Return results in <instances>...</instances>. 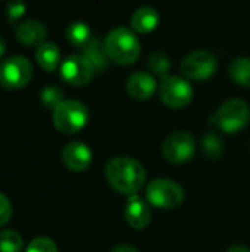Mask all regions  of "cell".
I'll use <instances>...</instances> for the list:
<instances>
[{
	"label": "cell",
	"mask_w": 250,
	"mask_h": 252,
	"mask_svg": "<svg viewBox=\"0 0 250 252\" xmlns=\"http://www.w3.org/2000/svg\"><path fill=\"white\" fill-rule=\"evenodd\" d=\"M108 183L119 193L136 195L146 183V170L130 157H115L105 168Z\"/></svg>",
	"instance_id": "6da1fadb"
},
{
	"label": "cell",
	"mask_w": 250,
	"mask_h": 252,
	"mask_svg": "<svg viewBox=\"0 0 250 252\" xmlns=\"http://www.w3.org/2000/svg\"><path fill=\"white\" fill-rule=\"evenodd\" d=\"M105 49L111 61L118 65H131L134 63L141 52L140 41L134 31L118 27L113 28L105 38Z\"/></svg>",
	"instance_id": "7a4b0ae2"
},
{
	"label": "cell",
	"mask_w": 250,
	"mask_h": 252,
	"mask_svg": "<svg viewBox=\"0 0 250 252\" xmlns=\"http://www.w3.org/2000/svg\"><path fill=\"white\" fill-rule=\"evenodd\" d=\"M250 120L249 105L242 99L224 102L211 117V123L224 133L233 134L243 130Z\"/></svg>",
	"instance_id": "3957f363"
},
{
	"label": "cell",
	"mask_w": 250,
	"mask_h": 252,
	"mask_svg": "<svg viewBox=\"0 0 250 252\" xmlns=\"http://www.w3.org/2000/svg\"><path fill=\"white\" fill-rule=\"evenodd\" d=\"M88 123V109L78 100H63L53 109V126L63 134H75Z\"/></svg>",
	"instance_id": "277c9868"
},
{
	"label": "cell",
	"mask_w": 250,
	"mask_h": 252,
	"mask_svg": "<svg viewBox=\"0 0 250 252\" xmlns=\"http://www.w3.org/2000/svg\"><path fill=\"white\" fill-rule=\"evenodd\" d=\"M146 198L150 205L162 210H172L183 204L184 190L171 179H156L146 188Z\"/></svg>",
	"instance_id": "5b68a950"
},
{
	"label": "cell",
	"mask_w": 250,
	"mask_h": 252,
	"mask_svg": "<svg viewBox=\"0 0 250 252\" xmlns=\"http://www.w3.org/2000/svg\"><path fill=\"white\" fill-rule=\"evenodd\" d=\"M34 74L32 63L25 56H10L0 63V86L16 90L25 87Z\"/></svg>",
	"instance_id": "8992f818"
},
{
	"label": "cell",
	"mask_w": 250,
	"mask_h": 252,
	"mask_svg": "<svg viewBox=\"0 0 250 252\" xmlns=\"http://www.w3.org/2000/svg\"><path fill=\"white\" fill-rule=\"evenodd\" d=\"M159 97L164 105L172 109L186 108L193 99V89L186 78L169 75L159 86Z\"/></svg>",
	"instance_id": "52a82bcc"
},
{
	"label": "cell",
	"mask_w": 250,
	"mask_h": 252,
	"mask_svg": "<svg viewBox=\"0 0 250 252\" xmlns=\"http://www.w3.org/2000/svg\"><path fill=\"white\" fill-rule=\"evenodd\" d=\"M196 154V140L187 131H175L169 134L162 145V155L169 164L189 162Z\"/></svg>",
	"instance_id": "ba28073f"
},
{
	"label": "cell",
	"mask_w": 250,
	"mask_h": 252,
	"mask_svg": "<svg viewBox=\"0 0 250 252\" xmlns=\"http://www.w3.org/2000/svg\"><path fill=\"white\" fill-rule=\"evenodd\" d=\"M217 58L206 50H196L189 53L181 62V72L187 80L203 81L211 78L217 71Z\"/></svg>",
	"instance_id": "9c48e42d"
},
{
	"label": "cell",
	"mask_w": 250,
	"mask_h": 252,
	"mask_svg": "<svg viewBox=\"0 0 250 252\" xmlns=\"http://www.w3.org/2000/svg\"><path fill=\"white\" fill-rule=\"evenodd\" d=\"M94 72L96 68L85 55H71L60 65V75L71 86H85Z\"/></svg>",
	"instance_id": "30bf717a"
},
{
	"label": "cell",
	"mask_w": 250,
	"mask_h": 252,
	"mask_svg": "<svg viewBox=\"0 0 250 252\" xmlns=\"http://www.w3.org/2000/svg\"><path fill=\"white\" fill-rule=\"evenodd\" d=\"M93 161L91 149L83 142H71L62 151V162L74 173H83L90 168Z\"/></svg>",
	"instance_id": "8fae6325"
},
{
	"label": "cell",
	"mask_w": 250,
	"mask_h": 252,
	"mask_svg": "<svg viewBox=\"0 0 250 252\" xmlns=\"http://www.w3.org/2000/svg\"><path fill=\"white\" fill-rule=\"evenodd\" d=\"M125 220L130 227L143 230L152 223V210L137 193L131 195L125 205Z\"/></svg>",
	"instance_id": "7c38bea8"
},
{
	"label": "cell",
	"mask_w": 250,
	"mask_h": 252,
	"mask_svg": "<svg viewBox=\"0 0 250 252\" xmlns=\"http://www.w3.org/2000/svg\"><path fill=\"white\" fill-rule=\"evenodd\" d=\"M46 37L47 30L37 19H27L16 27V38L25 47H40Z\"/></svg>",
	"instance_id": "4fadbf2b"
},
{
	"label": "cell",
	"mask_w": 250,
	"mask_h": 252,
	"mask_svg": "<svg viewBox=\"0 0 250 252\" xmlns=\"http://www.w3.org/2000/svg\"><path fill=\"white\" fill-rule=\"evenodd\" d=\"M127 92L136 100H149L156 92V81L147 72H134L127 81Z\"/></svg>",
	"instance_id": "5bb4252c"
},
{
	"label": "cell",
	"mask_w": 250,
	"mask_h": 252,
	"mask_svg": "<svg viewBox=\"0 0 250 252\" xmlns=\"http://www.w3.org/2000/svg\"><path fill=\"white\" fill-rule=\"evenodd\" d=\"M159 24V13L155 7H139L131 15V27L139 34H150Z\"/></svg>",
	"instance_id": "9a60e30c"
},
{
	"label": "cell",
	"mask_w": 250,
	"mask_h": 252,
	"mask_svg": "<svg viewBox=\"0 0 250 252\" xmlns=\"http://www.w3.org/2000/svg\"><path fill=\"white\" fill-rule=\"evenodd\" d=\"M35 59H37V63L44 71L52 72L60 63V50L55 43H43L40 47H37Z\"/></svg>",
	"instance_id": "2e32d148"
},
{
	"label": "cell",
	"mask_w": 250,
	"mask_h": 252,
	"mask_svg": "<svg viewBox=\"0 0 250 252\" xmlns=\"http://www.w3.org/2000/svg\"><path fill=\"white\" fill-rule=\"evenodd\" d=\"M66 38L72 46L84 49L91 41V30L85 22L74 21L66 28Z\"/></svg>",
	"instance_id": "e0dca14e"
},
{
	"label": "cell",
	"mask_w": 250,
	"mask_h": 252,
	"mask_svg": "<svg viewBox=\"0 0 250 252\" xmlns=\"http://www.w3.org/2000/svg\"><path fill=\"white\" fill-rule=\"evenodd\" d=\"M83 55L88 58V61L94 65L96 71H103L109 63V56L106 53L105 44L97 38H91V41L83 49Z\"/></svg>",
	"instance_id": "ac0fdd59"
},
{
	"label": "cell",
	"mask_w": 250,
	"mask_h": 252,
	"mask_svg": "<svg viewBox=\"0 0 250 252\" xmlns=\"http://www.w3.org/2000/svg\"><path fill=\"white\" fill-rule=\"evenodd\" d=\"M230 75L234 83L250 87V58L240 56L230 63Z\"/></svg>",
	"instance_id": "d6986e66"
},
{
	"label": "cell",
	"mask_w": 250,
	"mask_h": 252,
	"mask_svg": "<svg viewBox=\"0 0 250 252\" xmlns=\"http://www.w3.org/2000/svg\"><path fill=\"white\" fill-rule=\"evenodd\" d=\"M202 149L208 159H218L224 154V142L218 133L209 131L203 136Z\"/></svg>",
	"instance_id": "ffe728a7"
},
{
	"label": "cell",
	"mask_w": 250,
	"mask_h": 252,
	"mask_svg": "<svg viewBox=\"0 0 250 252\" xmlns=\"http://www.w3.org/2000/svg\"><path fill=\"white\" fill-rule=\"evenodd\" d=\"M24 247L22 236L15 230H0V252H21Z\"/></svg>",
	"instance_id": "44dd1931"
},
{
	"label": "cell",
	"mask_w": 250,
	"mask_h": 252,
	"mask_svg": "<svg viewBox=\"0 0 250 252\" xmlns=\"http://www.w3.org/2000/svg\"><path fill=\"white\" fill-rule=\"evenodd\" d=\"M41 102L46 108L55 109L63 102V93L56 86H47L41 90Z\"/></svg>",
	"instance_id": "7402d4cb"
},
{
	"label": "cell",
	"mask_w": 250,
	"mask_h": 252,
	"mask_svg": "<svg viewBox=\"0 0 250 252\" xmlns=\"http://www.w3.org/2000/svg\"><path fill=\"white\" fill-rule=\"evenodd\" d=\"M149 68L152 69V72H155L156 75H161L165 78V75L168 74V71L171 69V61L167 55L164 53H153L149 58Z\"/></svg>",
	"instance_id": "603a6c76"
},
{
	"label": "cell",
	"mask_w": 250,
	"mask_h": 252,
	"mask_svg": "<svg viewBox=\"0 0 250 252\" xmlns=\"http://www.w3.org/2000/svg\"><path fill=\"white\" fill-rule=\"evenodd\" d=\"M25 252H59V250L55 241H52L50 238L40 236L29 242Z\"/></svg>",
	"instance_id": "cb8c5ba5"
},
{
	"label": "cell",
	"mask_w": 250,
	"mask_h": 252,
	"mask_svg": "<svg viewBox=\"0 0 250 252\" xmlns=\"http://www.w3.org/2000/svg\"><path fill=\"white\" fill-rule=\"evenodd\" d=\"M25 1L24 0H9L7 6H6V16L10 22H16L18 19H21L25 13Z\"/></svg>",
	"instance_id": "d4e9b609"
},
{
	"label": "cell",
	"mask_w": 250,
	"mask_h": 252,
	"mask_svg": "<svg viewBox=\"0 0 250 252\" xmlns=\"http://www.w3.org/2000/svg\"><path fill=\"white\" fill-rule=\"evenodd\" d=\"M12 217V204L10 199L0 192V227L6 226Z\"/></svg>",
	"instance_id": "484cf974"
},
{
	"label": "cell",
	"mask_w": 250,
	"mask_h": 252,
	"mask_svg": "<svg viewBox=\"0 0 250 252\" xmlns=\"http://www.w3.org/2000/svg\"><path fill=\"white\" fill-rule=\"evenodd\" d=\"M111 252H140L137 248L131 247V245H118L115 247Z\"/></svg>",
	"instance_id": "4316f807"
},
{
	"label": "cell",
	"mask_w": 250,
	"mask_h": 252,
	"mask_svg": "<svg viewBox=\"0 0 250 252\" xmlns=\"http://www.w3.org/2000/svg\"><path fill=\"white\" fill-rule=\"evenodd\" d=\"M225 252H250V250L248 248H245V247H231V248H228Z\"/></svg>",
	"instance_id": "83f0119b"
},
{
	"label": "cell",
	"mask_w": 250,
	"mask_h": 252,
	"mask_svg": "<svg viewBox=\"0 0 250 252\" xmlns=\"http://www.w3.org/2000/svg\"><path fill=\"white\" fill-rule=\"evenodd\" d=\"M3 55H4V41L0 37V58H3Z\"/></svg>",
	"instance_id": "f1b7e54d"
}]
</instances>
